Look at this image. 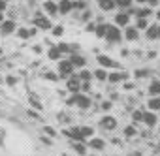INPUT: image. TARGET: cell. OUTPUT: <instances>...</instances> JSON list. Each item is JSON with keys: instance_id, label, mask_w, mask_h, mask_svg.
Masks as SVG:
<instances>
[{"instance_id": "21", "label": "cell", "mask_w": 160, "mask_h": 156, "mask_svg": "<svg viewBox=\"0 0 160 156\" xmlns=\"http://www.w3.org/2000/svg\"><path fill=\"white\" fill-rule=\"evenodd\" d=\"M79 132H81V135L85 139H91L94 135V128H91V126H79Z\"/></svg>"}, {"instance_id": "19", "label": "cell", "mask_w": 160, "mask_h": 156, "mask_svg": "<svg viewBox=\"0 0 160 156\" xmlns=\"http://www.w3.org/2000/svg\"><path fill=\"white\" fill-rule=\"evenodd\" d=\"M98 6L104 12H111L115 8V2H113V0H98Z\"/></svg>"}, {"instance_id": "32", "label": "cell", "mask_w": 160, "mask_h": 156, "mask_svg": "<svg viewBox=\"0 0 160 156\" xmlns=\"http://www.w3.org/2000/svg\"><path fill=\"white\" fill-rule=\"evenodd\" d=\"M62 32H64V27L62 25H57V27H53V36H62Z\"/></svg>"}, {"instance_id": "50", "label": "cell", "mask_w": 160, "mask_h": 156, "mask_svg": "<svg viewBox=\"0 0 160 156\" xmlns=\"http://www.w3.org/2000/svg\"><path fill=\"white\" fill-rule=\"evenodd\" d=\"M126 156H141V154H138V152H132V154H126Z\"/></svg>"}, {"instance_id": "24", "label": "cell", "mask_w": 160, "mask_h": 156, "mask_svg": "<svg viewBox=\"0 0 160 156\" xmlns=\"http://www.w3.org/2000/svg\"><path fill=\"white\" fill-rule=\"evenodd\" d=\"M77 77H79V79H81L83 83H89V81L92 79V71H89V70H81V71L77 73Z\"/></svg>"}, {"instance_id": "55", "label": "cell", "mask_w": 160, "mask_h": 156, "mask_svg": "<svg viewBox=\"0 0 160 156\" xmlns=\"http://www.w3.org/2000/svg\"><path fill=\"white\" fill-rule=\"evenodd\" d=\"M0 55H2V47H0Z\"/></svg>"}, {"instance_id": "9", "label": "cell", "mask_w": 160, "mask_h": 156, "mask_svg": "<svg viewBox=\"0 0 160 156\" xmlns=\"http://www.w3.org/2000/svg\"><path fill=\"white\" fill-rule=\"evenodd\" d=\"M34 27H36V28H42V30H49L53 25H51V21H49L47 17H43V15H38V17L34 19Z\"/></svg>"}, {"instance_id": "57", "label": "cell", "mask_w": 160, "mask_h": 156, "mask_svg": "<svg viewBox=\"0 0 160 156\" xmlns=\"http://www.w3.org/2000/svg\"><path fill=\"white\" fill-rule=\"evenodd\" d=\"M158 132H160V128H158Z\"/></svg>"}, {"instance_id": "46", "label": "cell", "mask_w": 160, "mask_h": 156, "mask_svg": "<svg viewBox=\"0 0 160 156\" xmlns=\"http://www.w3.org/2000/svg\"><path fill=\"white\" fill-rule=\"evenodd\" d=\"M42 51H43V49H42V45H36V47H34V53H38V55H40Z\"/></svg>"}, {"instance_id": "35", "label": "cell", "mask_w": 160, "mask_h": 156, "mask_svg": "<svg viewBox=\"0 0 160 156\" xmlns=\"http://www.w3.org/2000/svg\"><path fill=\"white\" fill-rule=\"evenodd\" d=\"M45 79H47V81H57V79H58V73H55V71H47V73H45Z\"/></svg>"}, {"instance_id": "27", "label": "cell", "mask_w": 160, "mask_h": 156, "mask_svg": "<svg viewBox=\"0 0 160 156\" xmlns=\"http://www.w3.org/2000/svg\"><path fill=\"white\" fill-rule=\"evenodd\" d=\"M147 27H149L147 19H143V17H138V21H136V28H138V30H145Z\"/></svg>"}, {"instance_id": "7", "label": "cell", "mask_w": 160, "mask_h": 156, "mask_svg": "<svg viewBox=\"0 0 160 156\" xmlns=\"http://www.w3.org/2000/svg\"><path fill=\"white\" fill-rule=\"evenodd\" d=\"M79 87H81V79H79L77 75H73V73H72V75H70V79L66 81V89H68L70 92H73V94H75V92H79Z\"/></svg>"}, {"instance_id": "48", "label": "cell", "mask_w": 160, "mask_h": 156, "mask_svg": "<svg viewBox=\"0 0 160 156\" xmlns=\"http://www.w3.org/2000/svg\"><path fill=\"white\" fill-rule=\"evenodd\" d=\"M124 89H126V90H132V89H134V85H132V83H126V85H124Z\"/></svg>"}, {"instance_id": "28", "label": "cell", "mask_w": 160, "mask_h": 156, "mask_svg": "<svg viewBox=\"0 0 160 156\" xmlns=\"http://www.w3.org/2000/svg\"><path fill=\"white\" fill-rule=\"evenodd\" d=\"M136 134H138L136 126H126V128H124V135H126V137H134Z\"/></svg>"}, {"instance_id": "3", "label": "cell", "mask_w": 160, "mask_h": 156, "mask_svg": "<svg viewBox=\"0 0 160 156\" xmlns=\"http://www.w3.org/2000/svg\"><path fill=\"white\" fill-rule=\"evenodd\" d=\"M15 30H17V25H15V21H12V19H4L2 23H0V34H2V36L13 34Z\"/></svg>"}, {"instance_id": "37", "label": "cell", "mask_w": 160, "mask_h": 156, "mask_svg": "<svg viewBox=\"0 0 160 156\" xmlns=\"http://www.w3.org/2000/svg\"><path fill=\"white\" fill-rule=\"evenodd\" d=\"M149 15H151V10H149V8H145V10H138V17H143V19H145V17H149Z\"/></svg>"}, {"instance_id": "49", "label": "cell", "mask_w": 160, "mask_h": 156, "mask_svg": "<svg viewBox=\"0 0 160 156\" xmlns=\"http://www.w3.org/2000/svg\"><path fill=\"white\" fill-rule=\"evenodd\" d=\"M89 17H91V13H89V12H85V15H83V21H89Z\"/></svg>"}, {"instance_id": "54", "label": "cell", "mask_w": 160, "mask_h": 156, "mask_svg": "<svg viewBox=\"0 0 160 156\" xmlns=\"http://www.w3.org/2000/svg\"><path fill=\"white\" fill-rule=\"evenodd\" d=\"M138 2H145V0H138Z\"/></svg>"}, {"instance_id": "10", "label": "cell", "mask_w": 160, "mask_h": 156, "mask_svg": "<svg viewBox=\"0 0 160 156\" xmlns=\"http://www.w3.org/2000/svg\"><path fill=\"white\" fill-rule=\"evenodd\" d=\"M124 79H128V73L126 71H113V73H108V79L106 81H109V83H119V81H124Z\"/></svg>"}, {"instance_id": "47", "label": "cell", "mask_w": 160, "mask_h": 156, "mask_svg": "<svg viewBox=\"0 0 160 156\" xmlns=\"http://www.w3.org/2000/svg\"><path fill=\"white\" fill-rule=\"evenodd\" d=\"M145 2H147V4H149V6H154V4H156V2H158V0H145Z\"/></svg>"}, {"instance_id": "31", "label": "cell", "mask_w": 160, "mask_h": 156, "mask_svg": "<svg viewBox=\"0 0 160 156\" xmlns=\"http://www.w3.org/2000/svg\"><path fill=\"white\" fill-rule=\"evenodd\" d=\"M4 81H6V85H10V87H15V85H17V77H15V75H8Z\"/></svg>"}, {"instance_id": "18", "label": "cell", "mask_w": 160, "mask_h": 156, "mask_svg": "<svg viewBox=\"0 0 160 156\" xmlns=\"http://www.w3.org/2000/svg\"><path fill=\"white\" fill-rule=\"evenodd\" d=\"M43 10H45L49 15H55V13H58V8H57V4H55V2H51V0L43 2Z\"/></svg>"}, {"instance_id": "13", "label": "cell", "mask_w": 160, "mask_h": 156, "mask_svg": "<svg viewBox=\"0 0 160 156\" xmlns=\"http://www.w3.org/2000/svg\"><path fill=\"white\" fill-rule=\"evenodd\" d=\"M72 147H73V150L79 156H87V145L85 143H81V141H72Z\"/></svg>"}, {"instance_id": "33", "label": "cell", "mask_w": 160, "mask_h": 156, "mask_svg": "<svg viewBox=\"0 0 160 156\" xmlns=\"http://www.w3.org/2000/svg\"><path fill=\"white\" fill-rule=\"evenodd\" d=\"M17 36H19L21 40H27V38H30V34H28V28H19Z\"/></svg>"}, {"instance_id": "6", "label": "cell", "mask_w": 160, "mask_h": 156, "mask_svg": "<svg viewBox=\"0 0 160 156\" xmlns=\"http://www.w3.org/2000/svg\"><path fill=\"white\" fill-rule=\"evenodd\" d=\"M100 126H102L104 130L113 132V130L117 128V119H115V117H111V115H106V117H102V119H100Z\"/></svg>"}, {"instance_id": "23", "label": "cell", "mask_w": 160, "mask_h": 156, "mask_svg": "<svg viewBox=\"0 0 160 156\" xmlns=\"http://www.w3.org/2000/svg\"><path fill=\"white\" fill-rule=\"evenodd\" d=\"M106 30H108V25H106V23H100V25H96V28H94V34H96V38H106Z\"/></svg>"}, {"instance_id": "22", "label": "cell", "mask_w": 160, "mask_h": 156, "mask_svg": "<svg viewBox=\"0 0 160 156\" xmlns=\"http://www.w3.org/2000/svg\"><path fill=\"white\" fill-rule=\"evenodd\" d=\"M92 77H96L98 81H106V79H108V71H106V68H98V70H94Z\"/></svg>"}, {"instance_id": "29", "label": "cell", "mask_w": 160, "mask_h": 156, "mask_svg": "<svg viewBox=\"0 0 160 156\" xmlns=\"http://www.w3.org/2000/svg\"><path fill=\"white\" fill-rule=\"evenodd\" d=\"M115 2V6H119V8H128V6H132V0H113Z\"/></svg>"}, {"instance_id": "5", "label": "cell", "mask_w": 160, "mask_h": 156, "mask_svg": "<svg viewBox=\"0 0 160 156\" xmlns=\"http://www.w3.org/2000/svg\"><path fill=\"white\" fill-rule=\"evenodd\" d=\"M141 122H143L145 126H149V128H154V126L158 124V117H156L154 111H143V119H141Z\"/></svg>"}, {"instance_id": "4", "label": "cell", "mask_w": 160, "mask_h": 156, "mask_svg": "<svg viewBox=\"0 0 160 156\" xmlns=\"http://www.w3.org/2000/svg\"><path fill=\"white\" fill-rule=\"evenodd\" d=\"M106 38H108V41H121V40H122V34H121L119 27L108 25V30H106Z\"/></svg>"}, {"instance_id": "56", "label": "cell", "mask_w": 160, "mask_h": 156, "mask_svg": "<svg viewBox=\"0 0 160 156\" xmlns=\"http://www.w3.org/2000/svg\"><path fill=\"white\" fill-rule=\"evenodd\" d=\"M0 81H2V75H0Z\"/></svg>"}, {"instance_id": "25", "label": "cell", "mask_w": 160, "mask_h": 156, "mask_svg": "<svg viewBox=\"0 0 160 156\" xmlns=\"http://www.w3.org/2000/svg\"><path fill=\"white\" fill-rule=\"evenodd\" d=\"M145 30H147V38H149V40H156V38H158V27L152 25V27H147Z\"/></svg>"}, {"instance_id": "40", "label": "cell", "mask_w": 160, "mask_h": 156, "mask_svg": "<svg viewBox=\"0 0 160 156\" xmlns=\"http://www.w3.org/2000/svg\"><path fill=\"white\" fill-rule=\"evenodd\" d=\"M136 77H138V79H139V77H145V75H149V71L147 70H136V73H134Z\"/></svg>"}, {"instance_id": "15", "label": "cell", "mask_w": 160, "mask_h": 156, "mask_svg": "<svg viewBox=\"0 0 160 156\" xmlns=\"http://www.w3.org/2000/svg\"><path fill=\"white\" fill-rule=\"evenodd\" d=\"M149 94H151V96H160V79L151 81V85H149Z\"/></svg>"}, {"instance_id": "38", "label": "cell", "mask_w": 160, "mask_h": 156, "mask_svg": "<svg viewBox=\"0 0 160 156\" xmlns=\"http://www.w3.org/2000/svg\"><path fill=\"white\" fill-rule=\"evenodd\" d=\"M57 49H58L60 53H68V51H70V45H68V43H58Z\"/></svg>"}, {"instance_id": "41", "label": "cell", "mask_w": 160, "mask_h": 156, "mask_svg": "<svg viewBox=\"0 0 160 156\" xmlns=\"http://www.w3.org/2000/svg\"><path fill=\"white\" fill-rule=\"evenodd\" d=\"M100 107H102V111H109V109L113 107V104H111V102H102Z\"/></svg>"}, {"instance_id": "51", "label": "cell", "mask_w": 160, "mask_h": 156, "mask_svg": "<svg viewBox=\"0 0 160 156\" xmlns=\"http://www.w3.org/2000/svg\"><path fill=\"white\" fill-rule=\"evenodd\" d=\"M4 21V15H2V12H0V23H2Z\"/></svg>"}, {"instance_id": "17", "label": "cell", "mask_w": 160, "mask_h": 156, "mask_svg": "<svg viewBox=\"0 0 160 156\" xmlns=\"http://www.w3.org/2000/svg\"><path fill=\"white\" fill-rule=\"evenodd\" d=\"M57 8H58L60 13H70L72 12V2H70V0H60Z\"/></svg>"}, {"instance_id": "20", "label": "cell", "mask_w": 160, "mask_h": 156, "mask_svg": "<svg viewBox=\"0 0 160 156\" xmlns=\"http://www.w3.org/2000/svg\"><path fill=\"white\" fill-rule=\"evenodd\" d=\"M139 30L138 28H126V32H124V38L128 40V41H136L138 38H139V34H138Z\"/></svg>"}, {"instance_id": "44", "label": "cell", "mask_w": 160, "mask_h": 156, "mask_svg": "<svg viewBox=\"0 0 160 156\" xmlns=\"http://www.w3.org/2000/svg\"><path fill=\"white\" fill-rule=\"evenodd\" d=\"M6 10V2H4V0H0V12H4Z\"/></svg>"}, {"instance_id": "42", "label": "cell", "mask_w": 160, "mask_h": 156, "mask_svg": "<svg viewBox=\"0 0 160 156\" xmlns=\"http://www.w3.org/2000/svg\"><path fill=\"white\" fill-rule=\"evenodd\" d=\"M94 28H96V25H94V23H89V25L85 27V30H87V32H94Z\"/></svg>"}, {"instance_id": "45", "label": "cell", "mask_w": 160, "mask_h": 156, "mask_svg": "<svg viewBox=\"0 0 160 156\" xmlns=\"http://www.w3.org/2000/svg\"><path fill=\"white\" fill-rule=\"evenodd\" d=\"M36 32H38V28H36V27H34V28H30V30H28V34H30V36H36Z\"/></svg>"}, {"instance_id": "39", "label": "cell", "mask_w": 160, "mask_h": 156, "mask_svg": "<svg viewBox=\"0 0 160 156\" xmlns=\"http://www.w3.org/2000/svg\"><path fill=\"white\" fill-rule=\"evenodd\" d=\"M43 132H45V134H47L49 137H55V135H57V132H55V130H53L51 126H45V128H43Z\"/></svg>"}, {"instance_id": "2", "label": "cell", "mask_w": 160, "mask_h": 156, "mask_svg": "<svg viewBox=\"0 0 160 156\" xmlns=\"http://www.w3.org/2000/svg\"><path fill=\"white\" fill-rule=\"evenodd\" d=\"M73 73V66L70 60H60L58 62V77L60 79H64V77H70Z\"/></svg>"}, {"instance_id": "34", "label": "cell", "mask_w": 160, "mask_h": 156, "mask_svg": "<svg viewBox=\"0 0 160 156\" xmlns=\"http://www.w3.org/2000/svg\"><path fill=\"white\" fill-rule=\"evenodd\" d=\"M85 10V2L83 0H77V2H72V10Z\"/></svg>"}, {"instance_id": "52", "label": "cell", "mask_w": 160, "mask_h": 156, "mask_svg": "<svg viewBox=\"0 0 160 156\" xmlns=\"http://www.w3.org/2000/svg\"><path fill=\"white\" fill-rule=\"evenodd\" d=\"M156 17H158V21H160V12H158V13H156Z\"/></svg>"}, {"instance_id": "30", "label": "cell", "mask_w": 160, "mask_h": 156, "mask_svg": "<svg viewBox=\"0 0 160 156\" xmlns=\"http://www.w3.org/2000/svg\"><path fill=\"white\" fill-rule=\"evenodd\" d=\"M141 119H143V111L136 109V111L132 113V120H134V122H141Z\"/></svg>"}, {"instance_id": "8", "label": "cell", "mask_w": 160, "mask_h": 156, "mask_svg": "<svg viewBox=\"0 0 160 156\" xmlns=\"http://www.w3.org/2000/svg\"><path fill=\"white\" fill-rule=\"evenodd\" d=\"M98 64L102 66V68H119V64L113 60V58H109L108 55H98Z\"/></svg>"}, {"instance_id": "43", "label": "cell", "mask_w": 160, "mask_h": 156, "mask_svg": "<svg viewBox=\"0 0 160 156\" xmlns=\"http://www.w3.org/2000/svg\"><path fill=\"white\" fill-rule=\"evenodd\" d=\"M40 139H42V143H43V145H53V141H51V139H47L45 135H42Z\"/></svg>"}, {"instance_id": "11", "label": "cell", "mask_w": 160, "mask_h": 156, "mask_svg": "<svg viewBox=\"0 0 160 156\" xmlns=\"http://www.w3.org/2000/svg\"><path fill=\"white\" fill-rule=\"evenodd\" d=\"M89 147L94 149V150H104L106 149V141L100 139V137H92V139H89Z\"/></svg>"}, {"instance_id": "12", "label": "cell", "mask_w": 160, "mask_h": 156, "mask_svg": "<svg viewBox=\"0 0 160 156\" xmlns=\"http://www.w3.org/2000/svg\"><path fill=\"white\" fill-rule=\"evenodd\" d=\"M70 62H72V66H73V68H85V64H87L85 56H81V55H72Z\"/></svg>"}, {"instance_id": "1", "label": "cell", "mask_w": 160, "mask_h": 156, "mask_svg": "<svg viewBox=\"0 0 160 156\" xmlns=\"http://www.w3.org/2000/svg\"><path fill=\"white\" fill-rule=\"evenodd\" d=\"M72 100H73V105L77 107V109H89L91 105H92V100L89 98V96H85V94H81V92H75L73 96H72Z\"/></svg>"}, {"instance_id": "53", "label": "cell", "mask_w": 160, "mask_h": 156, "mask_svg": "<svg viewBox=\"0 0 160 156\" xmlns=\"http://www.w3.org/2000/svg\"><path fill=\"white\" fill-rule=\"evenodd\" d=\"M158 38H160V27H158Z\"/></svg>"}, {"instance_id": "26", "label": "cell", "mask_w": 160, "mask_h": 156, "mask_svg": "<svg viewBox=\"0 0 160 156\" xmlns=\"http://www.w3.org/2000/svg\"><path fill=\"white\" fill-rule=\"evenodd\" d=\"M47 56L51 58V60H60V56H62V53L57 49V47H51L49 49V53H47Z\"/></svg>"}, {"instance_id": "16", "label": "cell", "mask_w": 160, "mask_h": 156, "mask_svg": "<svg viewBox=\"0 0 160 156\" xmlns=\"http://www.w3.org/2000/svg\"><path fill=\"white\" fill-rule=\"evenodd\" d=\"M147 107H149V111H160V96H152L151 100H149V104H147Z\"/></svg>"}, {"instance_id": "36", "label": "cell", "mask_w": 160, "mask_h": 156, "mask_svg": "<svg viewBox=\"0 0 160 156\" xmlns=\"http://www.w3.org/2000/svg\"><path fill=\"white\" fill-rule=\"evenodd\" d=\"M30 104H32V105H34V107H36L38 111H43V105H42V104H40V102H38V100H36L34 96H30Z\"/></svg>"}, {"instance_id": "14", "label": "cell", "mask_w": 160, "mask_h": 156, "mask_svg": "<svg viewBox=\"0 0 160 156\" xmlns=\"http://www.w3.org/2000/svg\"><path fill=\"white\" fill-rule=\"evenodd\" d=\"M128 21H130V17H128V13H124V12H121V13L115 15V25H117V27H126Z\"/></svg>"}]
</instances>
